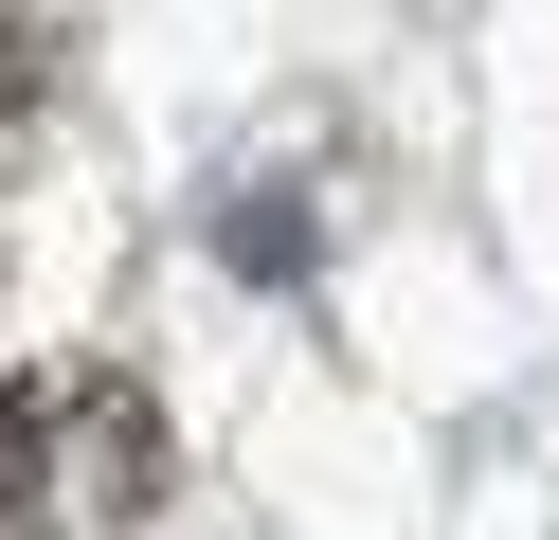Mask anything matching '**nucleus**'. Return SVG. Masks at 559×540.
<instances>
[{
	"label": "nucleus",
	"instance_id": "f03ea898",
	"mask_svg": "<svg viewBox=\"0 0 559 540\" xmlns=\"http://www.w3.org/2000/svg\"><path fill=\"white\" fill-rule=\"evenodd\" d=\"M217 235H235V271H253V252H271V288H289V252H307V216H289V199H217Z\"/></svg>",
	"mask_w": 559,
	"mask_h": 540
},
{
	"label": "nucleus",
	"instance_id": "f257e3e1",
	"mask_svg": "<svg viewBox=\"0 0 559 540\" xmlns=\"http://www.w3.org/2000/svg\"><path fill=\"white\" fill-rule=\"evenodd\" d=\"M163 487V451H145V396H91V379H37L19 415H0V540H109L127 504Z\"/></svg>",
	"mask_w": 559,
	"mask_h": 540
}]
</instances>
